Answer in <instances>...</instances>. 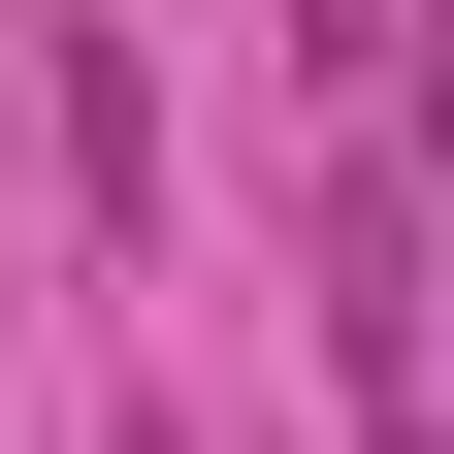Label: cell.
Wrapping results in <instances>:
<instances>
[{
	"label": "cell",
	"mask_w": 454,
	"mask_h": 454,
	"mask_svg": "<svg viewBox=\"0 0 454 454\" xmlns=\"http://www.w3.org/2000/svg\"><path fill=\"white\" fill-rule=\"evenodd\" d=\"M130 454H162V422H130Z\"/></svg>",
	"instance_id": "6da1fadb"
}]
</instances>
